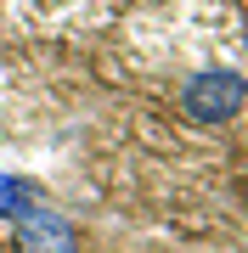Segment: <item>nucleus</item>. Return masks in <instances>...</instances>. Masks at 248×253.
Listing matches in <instances>:
<instances>
[{
  "label": "nucleus",
  "instance_id": "2",
  "mask_svg": "<svg viewBox=\"0 0 248 253\" xmlns=\"http://www.w3.org/2000/svg\"><path fill=\"white\" fill-rule=\"evenodd\" d=\"M11 248L17 253H79V231H74V219H62L56 208L40 203L34 214L11 219Z\"/></svg>",
  "mask_w": 248,
  "mask_h": 253
},
{
  "label": "nucleus",
  "instance_id": "1",
  "mask_svg": "<svg viewBox=\"0 0 248 253\" xmlns=\"http://www.w3.org/2000/svg\"><path fill=\"white\" fill-rule=\"evenodd\" d=\"M248 101V79L237 68H203L181 84V113L192 124H231Z\"/></svg>",
  "mask_w": 248,
  "mask_h": 253
},
{
  "label": "nucleus",
  "instance_id": "3",
  "mask_svg": "<svg viewBox=\"0 0 248 253\" xmlns=\"http://www.w3.org/2000/svg\"><path fill=\"white\" fill-rule=\"evenodd\" d=\"M40 203H46V197H40V186L28 180V174H0V214H6V219L34 214Z\"/></svg>",
  "mask_w": 248,
  "mask_h": 253
}]
</instances>
